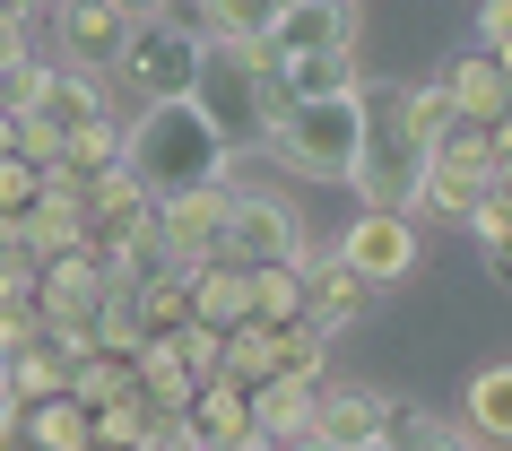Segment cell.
I'll use <instances>...</instances> for the list:
<instances>
[{
    "label": "cell",
    "instance_id": "obj_12",
    "mask_svg": "<svg viewBox=\"0 0 512 451\" xmlns=\"http://www.w3.org/2000/svg\"><path fill=\"white\" fill-rule=\"evenodd\" d=\"M174 425H183L191 451H243V443H261V425H252V391H243V382H226V373H209V382H200V399H191Z\"/></svg>",
    "mask_w": 512,
    "mask_h": 451
},
{
    "label": "cell",
    "instance_id": "obj_20",
    "mask_svg": "<svg viewBox=\"0 0 512 451\" xmlns=\"http://www.w3.org/2000/svg\"><path fill=\"white\" fill-rule=\"evenodd\" d=\"M105 113H113V70H70V61H61L53 96H44V122L70 139V131H87V122H105Z\"/></svg>",
    "mask_w": 512,
    "mask_h": 451
},
{
    "label": "cell",
    "instance_id": "obj_39",
    "mask_svg": "<svg viewBox=\"0 0 512 451\" xmlns=\"http://www.w3.org/2000/svg\"><path fill=\"white\" fill-rule=\"evenodd\" d=\"M18 61H35V35H27V9H9V0H0V79H9Z\"/></svg>",
    "mask_w": 512,
    "mask_h": 451
},
{
    "label": "cell",
    "instance_id": "obj_14",
    "mask_svg": "<svg viewBox=\"0 0 512 451\" xmlns=\"http://www.w3.org/2000/svg\"><path fill=\"white\" fill-rule=\"evenodd\" d=\"M296 261H304V321H322L330 339H339V330H348V321L374 304V287H365V278H356L339 252H313V243H304Z\"/></svg>",
    "mask_w": 512,
    "mask_h": 451
},
{
    "label": "cell",
    "instance_id": "obj_32",
    "mask_svg": "<svg viewBox=\"0 0 512 451\" xmlns=\"http://www.w3.org/2000/svg\"><path fill=\"white\" fill-rule=\"evenodd\" d=\"M278 373L330 382V330H322V321H287V330H278Z\"/></svg>",
    "mask_w": 512,
    "mask_h": 451
},
{
    "label": "cell",
    "instance_id": "obj_27",
    "mask_svg": "<svg viewBox=\"0 0 512 451\" xmlns=\"http://www.w3.org/2000/svg\"><path fill=\"white\" fill-rule=\"evenodd\" d=\"M252 321H270V330L304 321V261H270V269H252Z\"/></svg>",
    "mask_w": 512,
    "mask_h": 451
},
{
    "label": "cell",
    "instance_id": "obj_30",
    "mask_svg": "<svg viewBox=\"0 0 512 451\" xmlns=\"http://www.w3.org/2000/svg\"><path fill=\"white\" fill-rule=\"evenodd\" d=\"M400 122H408V139L443 148V139L460 131V113H452V96H443V79H426V87H400Z\"/></svg>",
    "mask_w": 512,
    "mask_h": 451
},
{
    "label": "cell",
    "instance_id": "obj_50",
    "mask_svg": "<svg viewBox=\"0 0 512 451\" xmlns=\"http://www.w3.org/2000/svg\"><path fill=\"white\" fill-rule=\"evenodd\" d=\"M0 391H9V347H0Z\"/></svg>",
    "mask_w": 512,
    "mask_h": 451
},
{
    "label": "cell",
    "instance_id": "obj_22",
    "mask_svg": "<svg viewBox=\"0 0 512 451\" xmlns=\"http://www.w3.org/2000/svg\"><path fill=\"white\" fill-rule=\"evenodd\" d=\"M460 417H469V434H478V443H512V356H504V365H478V373H469Z\"/></svg>",
    "mask_w": 512,
    "mask_h": 451
},
{
    "label": "cell",
    "instance_id": "obj_33",
    "mask_svg": "<svg viewBox=\"0 0 512 451\" xmlns=\"http://www.w3.org/2000/svg\"><path fill=\"white\" fill-rule=\"evenodd\" d=\"M270 9L278 0H200L209 35H226V44H261V35H270Z\"/></svg>",
    "mask_w": 512,
    "mask_h": 451
},
{
    "label": "cell",
    "instance_id": "obj_49",
    "mask_svg": "<svg viewBox=\"0 0 512 451\" xmlns=\"http://www.w3.org/2000/svg\"><path fill=\"white\" fill-rule=\"evenodd\" d=\"M356 451H400V443H391V434H374V443H356Z\"/></svg>",
    "mask_w": 512,
    "mask_h": 451
},
{
    "label": "cell",
    "instance_id": "obj_10",
    "mask_svg": "<svg viewBox=\"0 0 512 451\" xmlns=\"http://www.w3.org/2000/svg\"><path fill=\"white\" fill-rule=\"evenodd\" d=\"M296 252H304V217L278 191H235L226 200V261L270 269V261H296Z\"/></svg>",
    "mask_w": 512,
    "mask_h": 451
},
{
    "label": "cell",
    "instance_id": "obj_8",
    "mask_svg": "<svg viewBox=\"0 0 512 451\" xmlns=\"http://www.w3.org/2000/svg\"><path fill=\"white\" fill-rule=\"evenodd\" d=\"M339 261L365 278V287H400V278H417V217H400V209H356L348 217V235L330 243Z\"/></svg>",
    "mask_w": 512,
    "mask_h": 451
},
{
    "label": "cell",
    "instance_id": "obj_21",
    "mask_svg": "<svg viewBox=\"0 0 512 451\" xmlns=\"http://www.w3.org/2000/svg\"><path fill=\"white\" fill-rule=\"evenodd\" d=\"M27 443L35 451H96V408L79 391H53L27 408Z\"/></svg>",
    "mask_w": 512,
    "mask_h": 451
},
{
    "label": "cell",
    "instance_id": "obj_1",
    "mask_svg": "<svg viewBox=\"0 0 512 451\" xmlns=\"http://www.w3.org/2000/svg\"><path fill=\"white\" fill-rule=\"evenodd\" d=\"M270 157L296 183H356L365 157V87L356 96H287L270 70Z\"/></svg>",
    "mask_w": 512,
    "mask_h": 451
},
{
    "label": "cell",
    "instance_id": "obj_5",
    "mask_svg": "<svg viewBox=\"0 0 512 451\" xmlns=\"http://www.w3.org/2000/svg\"><path fill=\"white\" fill-rule=\"evenodd\" d=\"M495 191H504V165H495V131H469V122H460V131L434 148V165H426L417 217H452V226H469V217H478Z\"/></svg>",
    "mask_w": 512,
    "mask_h": 451
},
{
    "label": "cell",
    "instance_id": "obj_16",
    "mask_svg": "<svg viewBox=\"0 0 512 451\" xmlns=\"http://www.w3.org/2000/svg\"><path fill=\"white\" fill-rule=\"evenodd\" d=\"M18 235H27L35 261H61V252H79V243H87V191H79V183H53V174H44V200L18 217Z\"/></svg>",
    "mask_w": 512,
    "mask_h": 451
},
{
    "label": "cell",
    "instance_id": "obj_7",
    "mask_svg": "<svg viewBox=\"0 0 512 451\" xmlns=\"http://www.w3.org/2000/svg\"><path fill=\"white\" fill-rule=\"evenodd\" d=\"M226 183H200V191H165L157 200V243L174 269H209L226 261Z\"/></svg>",
    "mask_w": 512,
    "mask_h": 451
},
{
    "label": "cell",
    "instance_id": "obj_19",
    "mask_svg": "<svg viewBox=\"0 0 512 451\" xmlns=\"http://www.w3.org/2000/svg\"><path fill=\"white\" fill-rule=\"evenodd\" d=\"M313 408H322V382H304V373H270V382H252V425H261V443L304 434Z\"/></svg>",
    "mask_w": 512,
    "mask_h": 451
},
{
    "label": "cell",
    "instance_id": "obj_26",
    "mask_svg": "<svg viewBox=\"0 0 512 451\" xmlns=\"http://www.w3.org/2000/svg\"><path fill=\"white\" fill-rule=\"evenodd\" d=\"M217 373H226V382H243V391H252V382H270V373H278V330H270V321H235V330H226Z\"/></svg>",
    "mask_w": 512,
    "mask_h": 451
},
{
    "label": "cell",
    "instance_id": "obj_37",
    "mask_svg": "<svg viewBox=\"0 0 512 451\" xmlns=\"http://www.w3.org/2000/svg\"><path fill=\"white\" fill-rule=\"evenodd\" d=\"M18 157H27V165H44V174L61 165V131L44 122V113H18Z\"/></svg>",
    "mask_w": 512,
    "mask_h": 451
},
{
    "label": "cell",
    "instance_id": "obj_42",
    "mask_svg": "<svg viewBox=\"0 0 512 451\" xmlns=\"http://www.w3.org/2000/svg\"><path fill=\"white\" fill-rule=\"evenodd\" d=\"M270 451H348V443H330L322 425H304V434H287V443H270Z\"/></svg>",
    "mask_w": 512,
    "mask_h": 451
},
{
    "label": "cell",
    "instance_id": "obj_35",
    "mask_svg": "<svg viewBox=\"0 0 512 451\" xmlns=\"http://www.w3.org/2000/svg\"><path fill=\"white\" fill-rule=\"evenodd\" d=\"M44 96H53V61H18V70L0 79V105L9 113H44Z\"/></svg>",
    "mask_w": 512,
    "mask_h": 451
},
{
    "label": "cell",
    "instance_id": "obj_25",
    "mask_svg": "<svg viewBox=\"0 0 512 451\" xmlns=\"http://www.w3.org/2000/svg\"><path fill=\"white\" fill-rule=\"evenodd\" d=\"M70 391H79L87 408L131 399V391H139V356H122V347H96V356H79V365H70Z\"/></svg>",
    "mask_w": 512,
    "mask_h": 451
},
{
    "label": "cell",
    "instance_id": "obj_13",
    "mask_svg": "<svg viewBox=\"0 0 512 451\" xmlns=\"http://www.w3.org/2000/svg\"><path fill=\"white\" fill-rule=\"evenodd\" d=\"M443 96H452V113L469 122V131H495V122L512 113V70H504L495 53H478V44H469V53L443 61Z\"/></svg>",
    "mask_w": 512,
    "mask_h": 451
},
{
    "label": "cell",
    "instance_id": "obj_2",
    "mask_svg": "<svg viewBox=\"0 0 512 451\" xmlns=\"http://www.w3.org/2000/svg\"><path fill=\"white\" fill-rule=\"evenodd\" d=\"M226 165H235V148L217 139V122L191 96H165V105H139L131 122V174L148 191H200V183H226Z\"/></svg>",
    "mask_w": 512,
    "mask_h": 451
},
{
    "label": "cell",
    "instance_id": "obj_17",
    "mask_svg": "<svg viewBox=\"0 0 512 451\" xmlns=\"http://www.w3.org/2000/svg\"><path fill=\"white\" fill-rule=\"evenodd\" d=\"M122 165H131V131H122V122H87V131H70L61 139V165H53V183H79V191H96L105 183V174H122Z\"/></svg>",
    "mask_w": 512,
    "mask_h": 451
},
{
    "label": "cell",
    "instance_id": "obj_47",
    "mask_svg": "<svg viewBox=\"0 0 512 451\" xmlns=\"http://www.w3.org/2000/svg\"><path fill=\"white\" fill-rule=\"evenodd\" d=\"M122 9H131V18H157V9H174V0H122Z\"/></svg>",
    "mask_w": 512,
    "mask_h": 451
},
{
    "label": "cell",
    "instance_id": "obj_4",
    "mask_svg": "<svg viewBox=\"0 0 512 451\" xmlns=\"http://www.w3.org/2000/svg\"><path fill=\"white\" fill-rule=\"evenodd\" d=\"M426 165H434V148L426 139H408V122H400V87H365V157H356V200L365 209H400V217H417V191H426Z\"/></svg>",
    "mask_w": 512,
    "mask_h": 451
},
{
    "label": "cell",
    "instance_id": "obj_15",
    "mask_svg": "<svg viewBox=\"0 0 512 451\" xmlns=\"http://www.w3.org/2000/svg\"><path fill=\"white\" fill-rule=\"evenodd\" d=\"M391 408L400 399L374 391V382H322V408H313V425H322L330 443H374V434H391Z\"/></svg>",
    "mask_w": 512,
    "mask_h": 451
},
{
    "label": "cell",
    "instance_id": "obj_41",
    "mask_svg": "<svg viewBox=\"0 0 512 451\" xmlns=\"http://www.w3.org/2000/svg\"><path fill=\"white\" fill-rule=\"evenodd\" d=\"M469 235H478V243H512V183L495 191V200H486L478 217H469Z\"/></svg>",
    "mask_w": 512,
    "mask_h": 451
},
{
    "label": "cell",
    "instance_id": "obj_29",
    "mask_svg": "<svg viewBox=\"0 0 512 451\" xmlns=\"http://www.w3.org/2000/svg\"><path fill=\"white\" fill-rule=\"evenodd\" d=\"M391 443H400V451H478L452 417H434V408H417V399L391 408Z\"/></svg>",
    "mask_w": 512,
    "mask_h": 451
},
{
    "label": "cell",
    "instance_id": "obj_23",
    "mask_svg": "<svg viewBox=\"0 0 512 451\" xmlns=\"http://www.w3.org/2000/svg\"><path fill=\"white\" fill-rule=\"evenodd\" d=\"M200 382H209V373H191V365H183V347H174V339H157V347H139V391L157 399L165 417H183L191 399H200Z\"/></svg>",
    "mask_w": 512,
    "mask_h": 451
},
{
    "label": "cell",
    "instance_id": "obj_51",
    "mask_svg": "<svg viewBox=\"0 0 512 451\" xmlns=\"http://www.w3.org/2000/svg\"><path fill=\"white\" fill-rule=\"evenodd\" d=\"M243 451H270V443H243Z\"/></svg>",
    "mask_w": 512,
    "mask_h": 451
},
{
    "label": "cell",
    "instance_id": "obj_43",
    "mask_svg": "<svg viewBox=\"0 0 512 451\" xmlns=\"http://www.w3.org/2000/svg\"><path fill=\"white\" fill-rule=\"evenodd\" d=\"M486 278H495V287L512 295V243H486Z\"/></svg>",
    "mask_w": 512,
    "mask_h": 451
},
{
    "label": "cell",
    "instance_id": "obj_9",
    "mask_svg": "<svg viewBox=\"0 0 512 451\" xmlns=\"http://www.w3.org/2000/svg\"><path fill=\"white\" fill-rule=\"evenodd\" d=\"M348 44H356V0H278V9H270V35H261L270 70L348 53Z\"/></svg>",
    "mask_w": 512,
    "mask_h": 451
},
{
    "label": "cell",
    "instance_id": "obj_31",
    "mask_svg": "<svg viewBox=\"0 0 512 451\" xmlns=\"http://www.w3.org/2000/svg\"><path fill=\"white\" fill-rule=\"evenodd\" d=\"M278 87H287V96H356V61L348 53H322V61H287V70H278Z\"/></svg>",
    "mask_w": 512,
    "mask_h": 451
},
{
    "label": "cell",
    "instance_id": "obj_38",
    "mask_svg": "<svg viewBox=\"0 0 512 451\" xmlns=\"http://www.w3.org/2000/svg\"><path fill=\"white\" fill-rule=\"evenodd\" d=\"M478 53H495L512 70V0H478Z\"/></svg>",
    "mask_w": 512,
    "mask_h": 451
},
{
    "label": "cell",
    "instance_id": "obj_18",
    "mask_svg": "<svg viewBox=\"0 0 512 451\" xmlns=\"http://www.w3.org/2000/svg\"><path fill=\"white\" fill-rule=\"evenodd\" d=\"M191 321L200 330H235V321H252V269L243 261H209V269H191Z\"/></svg>",
    "mask_w": 512,
    "mask_h": 451
},
{
    "label": "cell",
    "instance_id": "obj_11",
    "mask_svg": "<svg viewBox=\"0 0 512 451\" xmlns=\"http://www.w3.org/2000/svg\"><path fill=\"white\" fill-rule=\"evenodd\" d=\"M131 27L139 18L122 0H61L53 9V35H61V61H70V70H122Z\"/></svg>",
    "mask_w": 512,
    "mask_h": 451
},
{
    "label": "cell",
    "instance_id": "obj_45",
    "mask_svg": "<svg viewBox=\"0 0 512 451\" xmlns=\"http://www.w3.org/2000/svg\"><path fill=\"white\" fill-rule=\"evenodd\" d=\"M495 165H504V183H512V113L495 122Z\"/></svg>",
    "mask_w": 512,
    "mask_h": 451
},
{
    "label": "cell",
    "instance_id": "obj_40",
    "mask_svg": "<svg viewBox=\"0 0 512 451\" xmlns=\"http://www.w3.org/2000/svg\"><path fill=\"white\" fill-rule=\"evenodd\" d=\"M27 339H44V313H35V295H9L0 304V347H27Z\"/></svg>",
    "mask_w": 512,
    "mask_h": 451
},
{
    "label": "cell",
    "instance_id": "obj_48",
    "mask_svg": "<svg viewBox=\"0 0 512 451\" xmlns=\"http://www.w3.org/2000/svg\"><path fill=\"white\" fill-rule=\"evenodd\" d=\"M9 9H27V18H35V9H61V0H9Z\"/></svg>",
    "mask_w": 512,
    "mask_h": 451
},
{
    "label": "cell",
    "instance_id": "obj_34",
    "mask_svg": "<svg viewBox=\"0 0 512 451\" xmlns=\"http://www.w3.org/2000/svg\"><path fill=\"white\" fill-rule=\"evenodd\" d=\"M44 200V165H27V157H0V226H18V217Z\"/></svg>",
    "mask_w": 512,
    "mask_h": 451
},
{
    "label": "cell",
    "instance_id": "obj_44",
    "mask_svg": "<svg viewBox=\"0 0 512 451\" xmlns=\"http://www.w3.org/2000/svg\"><path fill=\"white\" fill-rule=\"evenodd\" d=\"M131 451H191V443H183V425H157V434H148V443H131Z\"/></svg>",
    "mask_w": 512,
    "mask_h": 451
},
{
    "label": "cell",
    "instance_id": "obj_24",
    "mask_svg": "<svg viewBox=\"0 0 512 451\" xmlns=\"http://www.w3.org/2000/svg\"><path fill=\"white\" fill-rule=\"evenodd\" d=\"M53 391H70V356H61L53 339L9 347V399H18V408H35V399H53Z\"/></svg>",
    "mask_w": 512,
    "mask_h": 451
},
{
    "label": "cell",
    "instance_id": "obj_36",
    "mask_svg": "<svg viewBox=\"0 0 512 451\" xmlns=\"http://www.w3.org/2000/svg\"><path fill=\"white\" fill-rule=\"evenodd\" d=\"M35 252H27V235H18V226H0V304H9V295H35Z\"/></svg>",
    "mask_w": 512,
    "mask_h": 451
},
{
    "label": "cell",
    "instance_id": "obj_6",
    "mask_svg": "<svg viewBox=\"0 0 512 451\" xmlns=\"http://www.w3.org/2000/svg\"><path fill=\"white\" fill-rule=\"evenodd\" d=\"M200 53H209V35H191L183 18H139L131 44H122V70L113 79L139 87V105H165V96H191V79H200Z\"/></svg>",
    "mask_w": 512,
    "mask_h": 451
},
{
    "label": "cell",
    "instance_id": "obj_46",
    "mask_svg": "<svg viewBox=\"0 0 512 451\" xmlns=\"http://www.w3.org/2000/svg\"><path fill=\"white\" fill-rule=\"evenodd\" d=\"M0 157H18V113L0 105Z\"/></svg>",
    "mask_w": 512,
    "mask_h": 451
},
{
    "label": "cell",
    "instance_id": "obj_28",
    "mask_svg": "<svg viewBox=\"0 0 512 451\" xmlns=\"http://www.w3.org/2000/svg\"><path fill=\"white\" fill-rule=\"evenodd\" d=\"M157 425H174V417H165L148 391H131V399H113V408H96V451H131V443H148Z\"/></svg>",
    "mask_w": 512,
    "mask_h": 451
},
{
    "label": "cell",
    "instance_id": "obj_3",
    "mask_svg": "<svg viewBox=\"0 0 512 451\" xmlns=\"http://www.w3.org/2000/svg\"><path fill=\"white\" fill-rule=\"evenodd\" d=\"M191 105L217 122V139H226L235 157L270 148V53H261V44H226V35H209L200 79H191Z\"/></svg>",
    "mask_w": 512,
    "mask_h": 451
}]
</instances>
